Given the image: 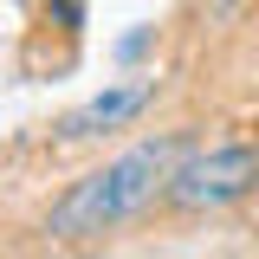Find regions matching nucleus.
<instances>
[{
  "mask_svg": "<svg viewBox=\"0 0 259 259\" xmlns=\"http://www.w3.org/2000/svg\"><path fill=\"white\" fill-rule=\"evenodd\" d=\"M182 156H188V136H149V143L123 149L117 162L91 168L84 182H71V188L52 201L46 233H52V240H97V233H110V227L136 221V214L168 188V175H175Z\"/></svg>",
  "mask_w": 259,
  "mask_h": 259,
  "instance_id": "nucleus-1",
  "label": "nucleus"
},
{
  "mask_svg": "<svg viewBox=\"0 0 259 259\" xmlns=\"http://www.w3.org/2000/svg\"><path fill=\"white\" fill-rule=\"evenodd\" d=\"M259 188V149L253 143H214V149H188L168 175V207L182 214H221L233 201Z\"/></svg>",
  "mask_w": 259,
  "mask_h": 259,
  "instance_id": "nucleus-2",
  "label": "nucleus"
},
{
  "mask_svg": "<svg viewBox=\"0 0 259 259\" xmlns=\"http://www.w3.org/2000/svg\"><path fill=\"white\" fill-rule=\"evenodd\" d=\"M149 97H156V78H136V84H117V91H97L91 104H78L71 117L59 123V136H104V130H123L130 117H143L149 110Z\"/></svg>",
  "mask_w": 259,
  "mask_h": 259,
  "instance_id": "nucleus-3",
  "label": "nucleus"
}]
</instances>
